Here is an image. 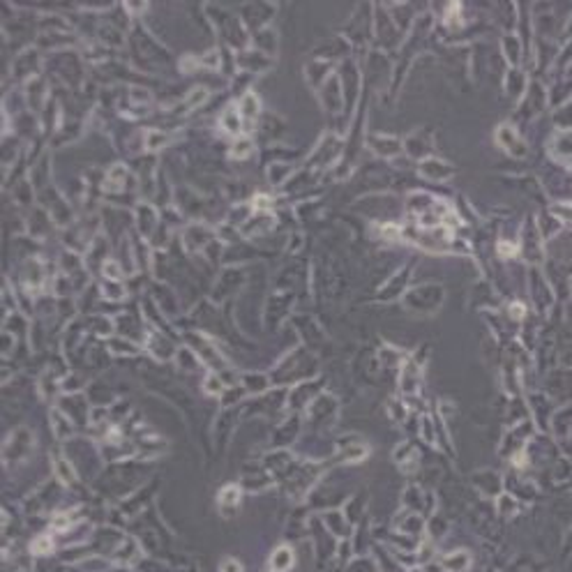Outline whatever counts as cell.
<instances>
[{"instance_id":"obj_1","label":"cell","mask_w":572,"mask_h":572,"mask_svg":"<svg viewBox=\"0 0 572 572\" xmlns=\"http://www.w3.org/2000/svg\"><path fill=\"white\" fill-rule=\"evenodd\" d=\"M436 563L441 567V572H468L473 561H471V554L468 552H452Z\"/></svg>"},{"instance_id":"obj_2","label":"cell","mask_w":572,"mask_h":572,"mask_svg":"<svg viewBox=\"0 0 572 572\" xmlns=\"http://www.w3.org/2000/svg\"><path fill=\"white\" fill-rule=\"evenodd\" d=\"M293 561H296V558H293L291 549H289V547H279L275 554H272L270 565H272V570H275V572H289L293 567Z\"/></svg>"},{"instance_id":"obj_3","label":"cell","mask_w":572,"mask_h":572,"mask_svg":"<svg viewBox=\"0 0 572 572\" xmlns=\"http://www.w3.org/2000/svg\"><path fill=\"white\" fill-rule=\"evenodd\" d=\"M507 572H545V563L535 561L533 556H522L519 561L512 563V567Z\"/></svg>"},{"instance_id":"obj_4","label":"cell","mask_w":572,"mask_h":572,"mask_svg":"<svg viewBox=\"0 0 572 572\" xmlns=\"http://www.w3.org/2000/svg\"><path fill=\"white\" fill-rule=\"evenodd\" d=\"M346 572H378V567L369 556H360V558H353V561L348 563Z\"/></svg>"},{"instance_id":"obj_5","label":"cell","mask_w":572,"mask_h":572,"mask_svg":"<svg viewBox=\"0 0 572 572\" xmlns=\"http://www.w3.org/2000/svg\"><path fill=\"white\" fill-rule=\"evenodd\" d=\"M219 570L221 572H242V565L236 561V558H226V561H221Z\"/></svg>"},{"instance_id":"obj_6","label":"cell","mask_w":572,"mask_h":572,"mask_svg":"<svg viewBox=\"0 0 572 572\" xmlns=\"http://www.w3.org/2000/svg\"><path fill=\"white\" fill-rule=\"evenodd\" d=\"M572 549V528H570V533H567V537H565V554L570 552Z\"/></svg>"}]
</instances>
